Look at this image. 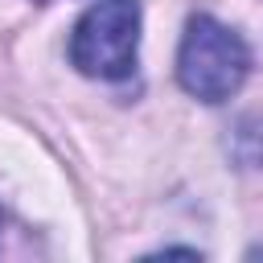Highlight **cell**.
<instances>
[{"label": "cell", "instance_id": "obj_1", "mask_svg": "<svg viewBox=\"0 0 263 263\" xmlns=\"http://www.w3.org/2000/svg\"><path fill=\"white\" fill-rule=\"evenodd\" d=\"M247 70H251V49L234 29L218 25L214 16H189L177 49V78L193 99L201 103L230 99L242 86Z\"/></svg>", "mask_w": 263, "mask_h": 263}, {"label": "cell", "instance_id": "obj_2", "mask_svg": "<svg viewBox=\"0 0 263 263\" xmlns=\"http://www.w3.org/2000/svg\"><path fill=\"white\" fill-rule=\"evenodd\" d=\"M140 45V0H99L70 37V62L90 78H127Z\"/></svg>", "mask_w": 263, "mask_h": 263}]
</instances>
